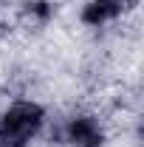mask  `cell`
Returning a JSON list of instances; mask_svg holds the SVG:
<instances>
[{"instance_id":"cell-1","label":"cell","mask_w":144,"mask_h":147,"mask_svg":"<svg viewBox=\"0 0 144 147\" xmlns=\"http://www.w3.org/2000/svg\"><path fill=\"white\" fill-rule=\"evenodd\" d=\"M48 119H51V113L40 99L17 96L0 110V130L34 147V142H40L42 130L48 125Z\"/></svg>"},{"instance_id":"cell-2","label":"cell","mask_w":144,"mask_h":147,"mask_svg":"<svg viewBox=\"0 0 144 147\" xmlns=\"http://www.w3.org/2000/svg\"><path fill=\"white\" fill-rule=\"evenodd\" d=\"M62 147H108L110 127L99 116V110L76 108L65 119H59Z\"/></svg>"},{"instance_id":"cell-6","label":"cell","mask_w":144,"mask_h":147,"mask_svg":"<svg viewBox=\"0 0 144 147\" xmlns=\"http://www.w3.org/2000/svg\"><path fill=\"white\" fill-rule=\"evenodd\" d=\"M0 99H3V88H0Z\"/></svg>"},{"instance_id":"cell-3","label":"cell","mask_w":144,"mask_h":147,"mask_svg":"<svg viewBox=\"0 0 144 147\" xmlns=\"http://www.w3.org/2000/svg\"><path fill=\"white\" fill-rule=\"evenodd\" d=\"M136 9H139V0H85L76 11V20L79 26L99 31V28H108L113 23L130 17Z\"/></svg>"},{"instance_id":"cell-5","label":"cell","mask_w":144,"mask_h":147,"mask_svg":"<svg viewBox=\"0 0 144 147\" xmlns=\"http://www.w3.org/2000/svg\"><path fill=\"white\" fill-rule=\"evenodd\" d=\"M3 31H6V23H3V20H0V37H3Z\"/></svg>"},{"instance_id":"cell-4","label":"cell","mask_w":144,"mask_h":147,"mask_svg":"<svg viewBox=\"0 0 144 147\" xmlns=\"http://www.w3.org/2000/svg\"><path fill=\"white\" fill-rule=\"evenodd\" d=\"M57 20L54 0H20L14 9V23L26 31H42Z\"/></svg>"}]
</instances>
